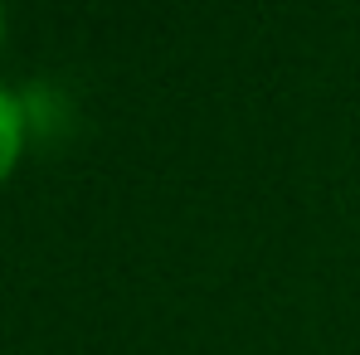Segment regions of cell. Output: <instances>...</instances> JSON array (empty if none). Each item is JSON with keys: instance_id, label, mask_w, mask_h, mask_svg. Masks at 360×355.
I'll list each match as a JSON object with an SVG mask.
<instances>
[{"instance_id": "cell-2", "label": "cell", "mask_w": 360, "mask_h": 355, "mask_svg": "<svg viewBox=\"0 0 360 355\" xmlns=\"http://www.w3.org/2000/svg\"><path fill=\"white\" fill-rule=\"evenodd\" d=\"M0 30H5V5H0Z\"/></svg>"}, {"instance_id": "cell-1", "label": "cell", "mask_w": 360, "mask_h": 355, "mask_svg": "<svg viewBox=\"0 0 360 355\" xmlns=\"http://www.w3.org/2000/svg\"><path fill=\"white\" fill-rule=\"evenodd\" d=\"M20 146H25V112H20V103L0 88V180L15 171Z\"/></svg>"}]
</instances>
